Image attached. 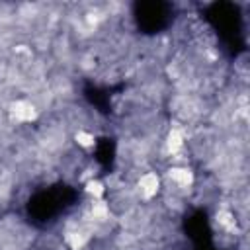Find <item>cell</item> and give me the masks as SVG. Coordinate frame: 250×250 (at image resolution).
I'll return each instance as SVG.
<instances>
[{"label":"cell","instance_id":"obj_6","mask_svg":"<svg viewBox=\"0 0 250 250\" xmlns=\"http://www.w3.org/2000/svg\"><path fill=\"white\" fill-rule=\"evenodd\" d=\"M74 139H76V143L80 145V146H92L94 145V135H90V133H86V131H78L76 135H74Z\"/></svg>","mask_w":250,"mask_h":250},{"label":"cell","instance_id":"obj_1","mask_svg":"<svg viewBox=\"0 0 250 250\" xmlns=\"http://www.w3.org/2000/svg\"><path fill=\"white\" fill-rule=\"evenodd\" d=\"M10 113H12V117H14L16 121H20V123H27V121H33V119L37 117L35 105H33L31 102H27V100H18V102H14V104L10 105Z\"/></svg>","mask_w":250,"mask_h":250},{"label":"cell","instance_id":"obj_4","mask_svg":"<svg viewBox=\"0 0 250 250\" xmlns=\"http://www.w3.org/2000/svg\"><path fill=\"white\" fill-rule=\"evenodd\" d=\"M182 146H184V131L178 129V127L170 129V133L166 137V148H168V152L170 154H178L182 150Z\"/></svg>","mask_w":250,"mask_h":250},{"label":"cell","instance_id":"obj_3","mask_svg":"<svg viewBox=\"0 0 250 250\" xmlns=\"http://www.w3.org/2000/svg\"><path fill=\"white\" fill-rule=\"evenodd\" d=\"M168 180L176 186V188H188L193 184V174L189 168L186 166H172L168 170Z\"/></svg>","mask_w":250,"mask_h":250},{"label":"cell","instance_id":"obj_2","mask_svg":"<svg viewBox=\"0 0 250 250\" xmlns=\"http://www.w3.org/2000/svg\"><path fill=\"white\" fill-rule=\"evenodd\" d=\"M160 189V180L156 176V172H145L139 178V191L143 195V199H150L158 193Z\"/></svg>","mask_w":250,"mask_h":250},{"label":"cell","instance_id":"obj_5","mask_svg":"<svg viewBox=\"0 0 250 250\" xmlns=\"http://www.w3.org/2000/svg\"><path fill=\"white\" fill-rule=\"evenodd\" d=\"M104 184L102 182H98V180H90L88 184H86V193H90L94 199H100L102 195H104Z\"/></svg>","mask_w":250,"mask_h":250}]
</instances>
